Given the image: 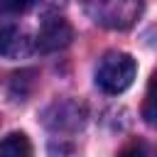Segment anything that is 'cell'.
<instances>
[{
  "label": "cell",
  "instance_id": "3957f363",
  "mask_svg": "<svg viewBox=\"0 0 157 157\" xmlns=\"http://www.w3.org/2000/svg\"><path fill=\"white\" fill-rule=\"evenodd\" d=\"M71 39H74L71 25H69L64 17H49V20L39 27V32H37V37H34V47L47 54V52H59V49L69 47Z\"/></svg>",
  "mask_w": 157,
  "mask_h": 157
},
{
  "label": "cell",
  "instance_id": "52a82bcc",
  "mask_svg": "<svg viewBox=\"0 0 157 157\" xmlns=\"http://www.w3.org/2000/svg\"><path fill=\"white\" fill-rule=\"evenodd\" d=\"M142 118L150 125H157V71L150 76L147 91H145V101H142Z\"/></svg>",
  "mask_w": 157,
  "mask_h": 157
},
{
  "label": "cell",
  "instance_id": "ba28073f",
  "mask_svg": "<svg viewBox=\"0 0 157 157\" xmlns=\"http://www.w3.org/2000/svg\"><path fill=\"white\" fill-rule=\"evenodd\" d=\"M39 0H0V15H25Z\"/></svg>",
  "mask_w": 157,
  "mask_h": 157
},
{
  "label": "cell",
  "instance_id": "7a4b0ae2",
  "mask_svg": "<svg viewBox=\"0 0 157 157\" xmlns=\"http://www.w3.org/2000/svg\"><path fill=\"white\" fill-rule=\"evenodd\" d=\"M98 2L96 22L110 29H128L142 12V0H93Z\"/></svg>",
  "mask_w": 157,
  "mask_h": 157
},
{
  "label": "cell",
  "instance_id": "30bf717a",
  "mask_svg": "<svg viewBox=\"0 0 157 157\" xmlns=\"http://www.w3.org/2000/svg\"><path fill=\"white\" fill-rule=\"evenodd\" d=\"M86 2H93V0H86Z\"/></svg>",
  "mask_w": 157,
  "mask_h": 157
},
{
  "label": "cell",
  "instance_id": "5b68a950",
  "mask_svg": "<svg viewBox=\"0 0 157 157\" xmlns=\"http://www.w3.org/2000/svg\"><path fill=\"white\" fill-rule=\"evenodd\" d=\"M0 157H34V147L25 132H7L0 140Z\"/></svg>",
  "mask_w": 157,
  "mask_h": 157
},
{
  "label": "cell",
  "instance_id": "6da1fadb",
  "mask_svg": "<svg viewBox=\"0 0 157 157\" xmlns=\"http://www.w3.org/2000/svg\"><path fill=\"white\" fill-rule=\"evenodd\" d=\"M135 74H137V64L130 54L110 52L101 59V64L96 69V86L110 96H118L132 86Z\"/></svg>",
  "mask_w": 157,
  "mask_h": 157
},
{
  "label": "cell",
  "instance_id": "8992f818",
  "mask_svg": "<svg viewBox=\"0 0 157 157\" xmlns=\"http://www.w3.org/2000/svg\"><path fill=\"white\" fill-rule=\"evenodd\" d=\"M37 83V71L34 69H22V71H15L7 81V93L15 98V101H27L32 88Z\"/></svg>",
  "mask_w": 157,
  "mask_h": 157
},
{
  "label": "cell",
  "instance_id": "277c9868",
  "mask_svg": "<svg viewBox=\"0 0 157 157\" xmlns=\"http://www.w3.org/2000/svg\"><path fill=\"white\" fill-rule=\"evenodd\" d=\"M29 52V39L25 37L22 29L17 27H2L0 29V54L7 56V59H15V56H22Z\"/></svg>",
  "mask_w": 157,
  "mask_h": 157
},
{
  "label": "cell",
  "instance_id": "9c48e42d",
  "mask_svg": "<svg viewBox=\"0 0 157 157\" xmlns=\"http://www.w3.org/2000/svg\"><path fill=\"white\" fill-rule=\"evenodd\" d=\"M118 157H150V155H147V147H145L142 142H132V145H128Z\"/></svg>",
  "mask_w": 157,
  "mask_h": 157
}]
</instances>
